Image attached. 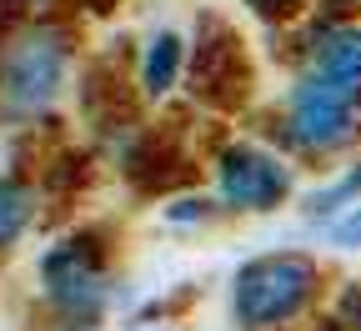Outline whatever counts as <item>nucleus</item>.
<instances>
[{"mask_svg": "<svg viewBox=\"0 0 361 331\" xmlns=\"http://www.w3.org/2000/svg\"><path fill=\"white\" fill-rule=\"evenodd\" d=\"M356 191H361V171L341 176L336 186H326V191H316V196L306 201V211H311V216H322V211H336V206H341V201H351Z\"/></svg>", "mask_w": 361, "mask_h": 331, "instance_id": "nucleus-8", "label": "nucleus"}, {"mask_svg": "<svg viewBox=\"0 0 361 331\" xmlns=\"http://www.w3.org/2000/svg\"><path fill=\"white\" fill-rule=\"evenodd\" d=\"M66 80V35L40 25L30 35H20L6 61H0V96L16 116H35L56 101V90Z\"/></svg>", "mask_w": 361, "mask_h": 331, "instance_id": "nucleus-2", "label": "nucleus"}, {"mask_svg": "<svg viewBox=\"0 0 361 331\" xmlns=\"http://www.w3.org/2000/svg\"><path fill=\"white\" fill-rule=\"evenodd\" d=\"M326 236H331V246H346V251H356V246H361V211H351L346 221H336Z\"/></svg>", "mask_w": 361, "mask_h": 331, "instance_id": "nucleus-9", "label": "nucleus"}, {"mask_svg": "<svg viewBox=\"0 0 361 331\" xmlns=\"http://www.w3.org/2000/svg\"><path fill=\"white\" fill-rule=\"evenodd\" d=\"M166 216H171V221H191V216L201 221V216H206V201H180V206H171Z\"/></svg>", "mask_w": 361, "mask_h": 331, "instance_id": "nucleus-10", "label": "nucleus"}, {"mask_svg": "<svg viewBox=\"0 0 361 331\" xmlns=\"http://www.w3.org/2000/svg\"><path fill=\"white\" fill-rule=\"evenodd\" d=\"M30 221V191L20 181H0V246H11Z\"/></svg>", "mask_w": 361, "mask_h": 331, "instance_id": "nucleus-7", "label": "nucleus"}, {"mask_svg": "<svg viewBox=\"0 0 361 331\" xmlns=\"http://www.w3.org/2000/svg\"><path fill=\"white\" fill-rule=\"evenodd\" d=\"M316 291V266L306 256H261L236 276V316L251 331L291 321Z\"/></svg>", "mask_w": 361, "mask_h": 331, "instance_id": "nucleus-1", "label": "nucleus"}, {"mask_svg": "<svg viewBox=\"0 0 361 331\" xmlns=\"http://www.w3.org/2000/svg\"><path fill=\"white\" fill-rule=\"evenodd\" d=\"M176 71H180V40L171 30H161L151 40V51H146V90H151V96L171 90L176 85Z\"/></svg>", "mask_w": 361, "mask_h": 331, "instance_id": "nucleus-6", "label": "nucleus"}, {"mask_svg": "<svg viewBox=\"0 0 361 331\" xmlns=\"http://www.w3.org/2000/svg\"><path fill=\"white\" fill-rule=\"evenodd\" d=\"M291 191V171L256 146H236L221 161V196L241 211H266Z\"/></svg>", "mask_w": 361, "mask_h": 331, "instance_id": "nucleus-4", "label": "nucleus"}, {"mask_svg": "<svg viewBox=\"0 0 361 331\" xmlns=\"http://www.w3.org/2000/svg\"><path fill=\"white\" fill-rule=\"evenodd\" d=\"M356 106H361V85H351V80H336V76H322V71L311 80H301L291 90V136H296V146L331 151L341 140H351L361 131Z\"/></svg>", "mask_w": 361, "mask_h": 331, "instance_id": "nucleus-3", "label": "nucleus"}, {"mask_svg": "<svg viewBox=\"0 0 361 331\" xmlns=\"http://www.w3.org/2000/svg\"><path fill=\"white\" fill-rule=\"evenodd\" d=\"M231 76H236V80H246V66H241V40H231V35L216 25V40H201V45H196L191 80H196V90H201L206 101L231 106V101L241 96V85H231Z\"/></svg>", "mask_w": 361, "mask_h": 331, "instance_id": "nucleus-5", "label": "nucleus"}]
</instances>
